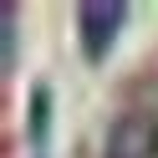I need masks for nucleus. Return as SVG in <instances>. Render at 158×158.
Returning a JSON list of instances; mask_svg holds the SVG:
<instances>
[{
    "label": "nucleus",
    "mask_w": 158,
    "mask_h": 158,
    "mask_svg": "<svg viewBox=\"0 0 158 158\" xmlns=\"http://www.w3.org/2000/svg\"><path fill=\"white\" fill-rule=\"evenodd\" d=\"M123 21H127L123 0H87V5H77V46H82L87 66H102L112 56L117 36H123Z\"/></svg>",
    "instance_id": "f257e3e1"
},
{
    "label": "nucleus",
    "mask_w": 158,
    "mask_h": 158,
    "mask_svg": "<svg viewBox=\"0 0 158 158\" xmlns=\"http://www.w3.org/2000/svg\"><path fill=\"white\" fill-rule=\"evenodd\" d=\"M102 158H158V112L133 107L107 127Z\"/></svg>",
    "instance_id": "f03ea898"
},
{
    "label": "nucleus",
    "mask_w": 158,
    "mask_h": 158,
    "mask_svg": "<svg viewBox=\"0 0 158 158\" xmlns=\"http://www.w3.org/2000/svg\"><path fill=\"white\" fill-rule=\"evenodd\" d=\"M0 21H5V72H15V26H21V10L15 5H0Z\"/></svg>",
    "instance_id": "7ed1b4c3"
},
{
    "label": "nucleus",
    "mask_w": 158,
    "mask_h": 158,
    "mask_svg": "<svg viewBox=\"0 0 158 158\" xmlns=\"http://www.w3.org/2000/svg\"><path fill=\"white\" fill-rule=\"evenodd\" d=\"M46 138V87H36V143Z\"/></svg>",
    "instance_id": "20e7f679"
}]
</instances>
